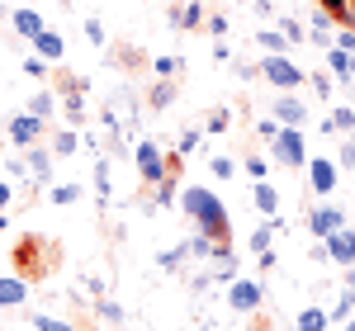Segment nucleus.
<instances>
[{"instance_id": "obj_2", "label": "nucleus", "mask_w": 355, "mask_h": 331, "mask_svg": "<svg viewBox=\"0 0 355 331\" xmlns=\"http://www.w3.org/2000/svg\"><path fill=\"white\" fill-rule=\"evenodd\" d=\"M62 265V251H57V242H48V237H38V232H24L19 242H15V270L33 284V279H48Z\"/></svg>"}, {"instance_id": "obj_7", "label": "nucleus", "mask_w": 355, "mask_h": 331, "mask_svg": "<svg viewBox=\"0 0 355 331\" xmlns=\"http://www.w3.org/2000/svg\"><path fill=\"white\" fill-rule=\"evenodd\" d=\"M346 227V208L341 204H318L313 213H308V232L318 237V242H327L331 232H341Z\"/></svg>"}, {"instance_id": "obj_37", "label": "nucleus", "mask_w": 355, "mask_h": 331, "mask_svg": "<svg viewBox=\"0 0 355 331\" xmlns=\"http://www.w3.org/2000/svg\"><path fill=\"white\" fill-rule=\"evenodd\" d=\"M199 142H204V138H199V128H185V133H180V142H175V156H190Z\"/></svg>"}, {"instance_id": "obj_10", "label": "nucleus", "mask_w": 355, "mask_h": 331, "mask_svg": "<svg viewBox=\"0 0 355 331\" xmlns=\"http://www.w3.org/2000/svg\"><path fill=\"white\" fill-rule=\"evenodd\" d=\"M322 247H327V260H331V265H341V270H346V265H355V227L346 222L341 232H331Z\"/></svg>"}, {"instance_id": "obj_48", "label": "nucleus", "mask_w": 355, "mask_h": 331, "mask_svg": "<svg viewBox=\"0 0 355 331\" xmlns=\"http://www.w3.org/2000/svg\"><path fill=\"white\" fill-rule=\"evenodd\" d=\"M336 166H341V170H355V142H341V152H336Z\"/></svg>"}, {"instance_id": "obj_15", "label": "nucleus", "mask_w": 355, "mask_h": 331, "mask_svg": "<svg viewBox=\"0 0 355 331\" xmlns=\"http://www.w3.org/2000/svg\"><path fill=\"white\" fill-rule=\"evenodd\" d=\"M105 57H110V66H114V71H142V66H152V62L137 53L133 43H119V48H110Z\"/></svg>"}, {"instance_id": "obj_46", "label": "nucleus", "mask_w": 355, "mask_h": 331, "mask_svg": "<svg viewBox=\"0 0 355 331\" xmlns=\"http://www.w3.org/2000/svg\"><path fill=\"white\" fill-rule=\"evenodd\" d=\"M95 312H100L105 322H123V307H119V303H110V298H100V307H95Z\"/></svg>"}, {"instance_id": "obj_12", "label": "nucleus", "mask_w": 355, "mask_h": 331, "mask_svg": "<svg viewBox=\"0 0 355 331\" xmlns=\"http://www.w3.org/2000/svg\"><path fill=\"white\" fill-rule=\"evenodd\" d=\"M171 24H175V28H190V33H199V28L209 24V10H204L199 0H190V5H171Z\"/></svg>"}, {"instance_id": "obj_25", "label": "nucleus", "mask_w": 355, "mask_h": 331, "mask_svg": "<svg viewBox=\"0 0 355 331\" xmlns=\"http://www.w3.org/2000/svg\"><path fill=\"white\" fill-rule=\"evenodd\" d=\"M180 62H185V57H175V53H166V57H152V76H157V81H175V71H180Z\"/></svg>"}, {"instance_id": "obj_6", "label": "nucleus", "mask_w": 355, "mask_h": 331, "mask_svg": "<svg viewBox=\"0 0 355 331\" xmlns=\"http://www.w3.org/2000/svg\"><path fill=\"white\" fill-rule=\"evenodd\" d=\"M261 303H266V289H261L256 279L237 275L227 284V307H232V312H261Z\"/></svg>"}, {"instance_id": "obj_1", "label": "nucleus", "mask_w": 355, "mask_h": 331, "mask_svg": "<svg viewBox=\"0 0 355 331\" xmlns=\"http://www.w3.org/2000/svg\"><path fill=\"white\" fill-rule=\"evenodd\" d=\"M180 213L194 222V232H209L214 242H227V237H232L227 204H223L214 190H204V185H185V190H180Z\"/></svg>"}, {"instance_id": "obj_18", "label": "nucleus", "mask_w": 355, "mask_h": 331, "mask_svg": "<svg viewBox=\"0 0 355 331\" xmlns=\"http://www.w3.org/2000/svg\"><path fill=\"white\" fill-rule=\"evenodd\" d=\"M327 71L336 76V81H355V57L351 53H341V48H327Z\"/></svg>"}, {"instance_id": "obj_33", "label": "nucleus", "mask_w": 355, "mask_h": 331, "mask_svg": "<svg viewBox=\"0 0 355 331\" xmlns=\"http://www.w3.org/2000/svg\"><path fill=\"white\" fill-rule=\"evenodd\" d=\"M28 327L33 331H81V327H71V322H62V317H48V312H38Z\"/></svg>"}, {"instance_id": "obj_14", "label": "nucleus", "mask_w": 355, "mask_h": 331, "mask_svg": "<svg viewBox=\"0 0 355 331\" xmlns=\"http://www.w3.org/2000/svg\"><path fill=\"white\" fill-rule=\"evenodd\" d=\"M53 147H43V142H33V147H24V161H28V175L33 180H48L53 175Z\"/></svg>"}, {"instance_id": "obj_53", "label": "nucleus", "mask_w": 355, "mask_h": 331, "mask_svg": "<svg viewBox=\"0 0 355 331\" xmlns=\"http://www.w3.org/2000/svg\"><path fill=\"white\" fill-rule=\"evenodd\" d=\"M346 289H355V265H346Z\"/></svg>"}, {"instance_id": "obj_5", "label": "nucleus", "mask_w": 355, "mask_h": 331, "mask_svg": "<svg viewBox=\"0 0 355 331\" xmlns=\"http://www.w3.org/2000/svg\"><path fill=\"white\" fill-rule=\"evenodd\" d=\"M133 161H137V175H142V185H147V190H152V185H162L166 175H171V161H166V152L152 138H137Z\"/></svg>"}, {"instance_id": "obj_11", "label": "nucleus", "mask_w": 355, "mask_h": 331, "mask_svg": "<svg viewBox=\"0 0 355 331\" xmlns=\"http://www.w3.org/2000/svg\"><path fill=\"white\" fill-rule=\"evenodd\" d=\"M336 180H341V166L327 161V156H313V166H308V185H313V194L327 199V194L336 190Z\"/></svg>"}, {"instance_id": "obj_52", "label": "nucleus", "mask_w": 355, "mask_h": 331, "mask_svg": "<svg viewBox=\"0 0 355 331\" xmlns=\"http://www.w3.org/2000/svg\"><path fill=\"white\" fill-rule=\"evenodd\" d=\"M10 204V180H0V208Z\"/></svg>"}, {"instance_id": "obj_27", "label": "nucleus", "mask_w": 355, "mask_h": 331, "mask_svg": "<svg viewBox=\"0 0 355 331\" xmlns=\"http://www.w3.org/2000/svg\"><path fill=\"white\" fill-rule=\"evenodd\" d=\"M256 43H261L266 53H284V48H289V33H284V28H261Z\"/></svg>"}, {"instance_id": "obj_26", "label": "nucleus", "mask_w": 355, "mask_h": 331, "mask_svg": "<svg viewBox=\"0 0 355 331\" xmlns=\"http://www.w3.org/2000/svg\"><path fill=\"white\" fill-rule=\"evenodd\" d=\"M327 312H318V307H303L299 312V322H294V331H327Z\"/></svg>"}, {"instance_id": "obj_29", "label": "nucleus", "mask_w": 355, "mask_h": 331, "mask_svg": "<svg viewBox=\"0 0 355 331\" xmlns=\"http://www.w3.org/2000/svg\"><path fill=\"white\" fill-rule=\"evenodd\" d=\"M275 232H279V218H270V222H261L256 232H251V251H270V242H275Z\"/></svg>"}, {"instance_id": "obj_58", "label": "nucleus", "mask_w": 355, "mask_h": 331, "mask_svg": "<svg viewBox=\"0 0 355 331\" xmlns=\"http://www.w3.org/2000/svg\"><path fill=\"white\" fill-rule=\"evenodd\" d=\"M0 19H5V5H0Z\"/></svg>"}, {"instance_id": "obj_9", "label": "nucleus", "mask_w": 355, "mask_h": 331, "mask_svg": "<svg viewBox=\"0 0 355 331\" xmlns=\"http://www.w3.org/2000/svg\"><path fill=\"white\" fill-rule=\"evenodd\" d=\"M308 118H313V109H308V100H299L294 90H284V95L275 100V123H279V128H303Z\"/></svg>"}, {"instance_id": "obj_50", "label": "nucleus", "mask_w": 355, "mask_h": 331, "mask_svg": "<svg viewBox=\"0 0 355 331\" xmlns=\"http://www.w3.org/2000/svg\"><path fill=\"white\" fill-rule=\"evenodd\" d=\"M279 28L289 33V43H303V38H308V33H303V24H299V19H279Z\"/></svg>"}, {"instance_id": "obj_44", "label": "nucleus", "mask_w": 355, "mask_h": 331, "mask_svg": "<svg viewBox=\"0 0 355 331\" xmlns=\"http://www.w3.org/2000/svg\"><path fill=\"white\" fill-rule=\"evenodd\" d=\"M227 123H232V114H227V109H214L204 128H209V133H227Z\"/></svg>"}, {"instance_id": "obj_55", "label": "nucleus", "mask_w": 355, "mask_h": 331, "mask_svg": "<svg viewBox=\"0 0 355 331\" xmlns=\"http://www.w3.org/2000/svg\"><path fill=\"white\" fill-rule=\"evenodd\" d=\"M341 331H355V317H346V327H341Z\"/></svg>"}, {"instance_id": "obj_19", "label": "nucleus", "mask_w": 355, "mask_h": 331, "mask_svg": "<svg viewBox=\"0 0 355 331\" xmlns=\"http://www.w3.org/2000/svg\"><path fill=\"white\" fill-rule=\"evenodd\" d=\"M33 48H38V57H48V62H62L67 57V43H62V33H53V28H43L33 38Z\"/></svg>"}, {"instance_id": "obj_4", "label": "nucleus", "mask_w": 355, "mask_h": 331, "mask_svg": "<svg viewBox=\"0 0 355 331\" xmlns=\"http://www.w3.org/2000/svg\"><path fill=\"white\" fill-rule=\"evenodd\" d=\"M270 156H275V166L303 170L308 166V138H303V128H279L270 142Z\"/></svg>"}, {"instance_id": "obj_28", "label": "nucleus", "mask_w": 355, "mask_h": 331, "mask_svg": "<svg viewBox=\"0 0 355 331\" xmlns=\"http://www.w3.org/2000/svg\"><path fill=\"white\" fill-rule=\"evenodd\" d=\"M53 109H57V95H53V90H38V95L28 100V114H33V118H53Z\"/></svg>"}, {"instance_id": "obj_41", "label": "nucleus", "mask_w": 355, "mask_h": 331, "mask_svg": "<svg viewBox=\"0 0 355 331\" xmlns=\"http://www.w3.org/2000/svg\"><path fill=\"white\" fill-rule=\"evenodd\" d=\"M331 90H336V85H331L327 71H313V95H318V100H331Z\"/></svg>"}, {"instance_id": "obj_43", "label": "nucleus", "mask_w": 355, "mask_h": 331, "mask_svg": "<svg viewBox=\"0 0 355 331\" xmlns=\"http://www.w3.org/2000/svg\"><path fill=\"white\" fill-rule=\"evenodd\" d=\"M185 256H190V247H175V251H166V256H162V270H180V265H185Z\"/></svg>"}, {"instance_id": "obj_35", "label": "nucleus", "mask_w": 355, "mask_h": 331, "mask_svg": "<svg viewBox=\"0 0 355 331\" xmlns=\"http://www.w3.org/2000/svg\"><path fill=\"white\" fill-rule=\"evenodd\" d=\"M48 199L67 208V204H76V199H81V185H53V194H48Z\"/></svg>"}, {"instance_id": "obj_39", "label": "nucleus", "mask_w": 355, "mask_h": 331, "mask_svg": "<svg viewBox=\"0 0 355 331\" xmlns=\"http://www.w3.org/2000/svg\"><path fill=\"white\" fill-rule=\"evenodd\" d=\"M57 85H62V100H67V95H81V90H85V81H81V76H71V71H62V76H57Z\"/></svg>"}, {"instance_id": "obj_20", "label": "nucleus", "mask_w": 355, "mask_h": 331, "mask_svg": "<svg viewBox=\"0 0 355 331\" xmlns=\"http://www.w3.org/2000/svg\"><path fill=\"white\" fill-rule=\"evenodd\" d=\"M209 275H214V279H227V284L237 279V251L227 247V242L218 247V256H214V270H209Z\"/></svg>"}, {"instance_id": "obj_51", "label": "nucleus", "mask_w": 355, "mask_h": 331, "mask_svg": "<svg viewBox=\"0 0 355 331\" xmlns=\"http://www.w3.org/2000/svg\"><path fill=\"white\" fill-rule=\"evenodd\" d=\"M256 133H261V142H275V133H279V123H275V118H261V123H256Z\"/></svg>"}, {"instance_id": "obj_49", "label": "nucleus", "mask_w": 355, "mask_h": 331, "mask_svg": "<svg viewBox=\"0 0 355 331\" xmlns=\"http://www.w3.org/2000/svg\"><path fill=\"white\" fill-rule=\"evenodd\" d=\"M204 28H209V33L223 43V38H227V15H209V24H204Z\"/></svg>"}, {"instance_id": "obj_57", "label": "nucleus", "mask_w": 355, "mask_h": 331, "mask_svg": "<svg viewBox=\"0 0 355 331\" xmlns=\"http://www.w3.org/2000/svg\"><path fill=\"white\" fill-rule=\"evenodd\" d=\"M351 100H355V81H351Z\"/></svg>"}, {"instance_id": "obj_42", "label": "nucleus", "mask_w": 355, "mask_h": 331, "mask_svg": "<svg viewBox=\"0 0 355 331\" xmlns=\"http://www.w3.org/2000/svg\"><path fill=\"white\" fill-rule=\"evenodd\" d=\"M48 66H53L48 57H28V62H24V71L33 76V81H48Z\"/></svg>"}, {"instance_id": "obj_45", "label": "nucleus", "mask_w": 355, "mask_h": 331, "mask_svg": "<svg viewBox=\"0 0 355 331\" xmlns=\"http://www.w3.org/2000/svg\"><path fill=\"white\" fill-rule=\"evenodd\" d=\"M242 170H246V175H256V180H266L270 161H266V156H246V161H242Z\"/></svg>"}, {"instance_id": "obj_40", "label": "nucleus", "mask_w": 355, "mask_h": 331, "mask_svg": "<svg viewBox=\"0 0 355 331\" xmlns=\"http://www.w3.org/2000/svg\"><path fill=\"white\" fill-rule=\"evenodd\" d=\"M62 109H67V118H71V128H76V123H85V105H81V95H67V105H62Z\"/></svg>"}, {"instance_id": "obj_22", "label": "nucleus", "mask_w": 355, "mask_h": 331, "mask_svg": "<svg viewBox=\"0 0 355 331\" xmlns=\"http://www.w3.org/2000/svg\"><path fill=\"white\" fill-rule=\"evenodd\" d=\"M318 5H322V15H331L336 24L355 28V5H351V0H318Z\"/></svg>"}, {"instance_id": "obj_30", "label": "nucleus", "mask_w": 355, "mask_h": 331, "mask_svg": "<svg viewBox=\"0 0 355 331\" xmlns=\"http://www.w3.org/2000/svg\"><path fill=\"white\" fill-rule=\"evenodd\" d=\"M76 147H81V133H76V128H62V133L53 138V152H57V156H71Z\"/></svg>"}, {"instance_id": "obj_23", "label": "nucleus", "mask_w": 355, "mask_h": 331, "mask_svg": "<svg viewBox=\"0 0 355 331\" xmlns=\"http://www.w3.org/2000/svg\"><path fill=\"white\" fill-rule=\"evenodd\" d=\"M185 247H190V256H194V260H214V256H218V247H223V242H214L209 232H194V237H190V242H185Z\"/></svg>"}, {"instance_id": "obj_8", "label": "nucleus", "mask_w": 355, "mask_h": 331, "mask_svg": "<svg viewBox=\"0 0 355 331\" xmlns=\"http://www.w3.org/2000/svg\"><path fill=\"white\" fill-rule=\"evenodd\" d=\"M48 138V118H33V114H10V142L15 147H33V142Z\"/></svg>"}, {"instance_id": "obj_16", "label": "nucleus", "mask_w": 355, "mask_h": 331, "mask_svg": "<svg viewBox=\"0 0 355 331\" xmlns=\"http://www.w3.org/2000/svg\"><path fill=\"white\" fill-rule=\"evenodd\" d=\"M28 303V279L24 275H5L0 279V307H19Z\"/></svg>"}, {"instance_id": "obj_3", "label": "nucleus", "mask_w": 355, "mask_h": 331, "mask_svg": "<svg viewBox=\"0 0 355 331\" xmlns=\"http://www.w3.org/2000/svg\"><path fill=\"white\" fill-rule=\"evenodd\" d=\"M261 81H270L275 90H303L308 76H303V66H294L284 53H266L261 57Z\"/></svg>"}, {"instance_id": "obj_17", "label": "nucleus", "mask_w": 355, "mask_h": 331, "mask_svg": "<svg viewBox=\"0 0 355 331\" xmlns=\"http://www.w3.org/2000/svg\"><path fill=\"white\" fill-rule=\"evenodd\" d=\"M251 204H256V213L275 218V213H279V190H275L270 180H256V190H251Z\"/></svg>"}, {"instance_id": "obj_54", "label": "nucleus", "mask_w": 355, "mask_h": 331, "mask_svg": "<svg viewBox=\"0 0 355 331\" xmlns=\"http://www.w3.org/2000/svg\"><path fill=\"white\" fill-rule=\"evenodd\" d=\"M256 5H261V10H266V15H270L275 5H279V0H256Z\"/></svg>"}, {"instance_id": "obj_21", "label": "nucleus", "mask_w": 355, "mask_h": 331, "mask_svg": "<svg viewBox=\"0 0 355 331\" xmlns=\"http://www.w3.org/2000/svg\"><path fill=\"white\" fill-rule=\"evenodd\" d=\"M147 105H152L157 114H166L171 105H175V81H157L152 90H147Z\"/></svg>"}, {"instance_id": "obj_38", "label": "nucleus", "mask_w": 355, "mask_h": 331, "mask_svg": "<svg viewBox=\"0 0 355 331\" xmlns=\"http://www.w3.org/2000/svg\"><path fill=\"white\" fill-rule=\"evenodd\" d=\"M85 38H90L95 48H110V33H105V24H100V19H85Z\"/></svg>"}, {"instance_id": "obj_31", "label": "nucleus", "mask_w": 355, "mask_h": 331, "mask_svg": "<svg viewBox=\"0 0 355 331\" xmlns=\"http://www.w3.org/2000/svg\"><path fill=\"white\" fill-rule=\"evenodd\" d=\"M331 322H346V317H355V289H341V298H336V307L327 312Z\"/></svg>"}, {"instance_id": "obj_13", "label": "nucleus", "mask_w": 355, "mask_h": 331, "mask_svg": "<svg viewBox=\"0 0 355 331\" xmlns=\"http://www.w3.org/2000/svg\"><path fill=\"white\" fill-rule=\"evenodd\" d=\"M10 24H15V33H19V38H28V43H33V38L48 28V24H43V15H38L33 5H19V10H10Z\"/></svg>"}, {"instance_id": "obj_36", "label": "nucleus", "mask_w": 355, "mask_h": 331, "mask_svg": "<svg viewBox=\"0 0 355 331\" xmlns=\"http://www.w3.org/2000/svg\"><path fill=\"white\" fill-rule=\"evenodd\" d=\"M209 170H214L218 180H237V161H232V156H214V161H209Z\"/></svg>"}, {"instance_id": "obj_47", "label": "nucleus", "mask_w": 355, "mask_h": 331, "mask_svg": "<svg viewBox=\"0 0 355 331\" xmlns=\"http://www.w3.org/2000/svg\"><path fill=\"white\" fill-rule=\"evenodd\" d=\"M336 48H341V53H351V57H355V28H346V24L336 28Z\"/></svg>"}, {"instance_id": "obj_32", "label": "nucleus", "mask_w": 355, "mask_h": 331, "mask_svg": "<svg viewBox=\"0 0 355 331\" xmlns=\"http://www.w3.org/2000/svg\"><path fill=\"white\" fill-rule=\"evenodd\" d=\"M327 118L336 123V133H355V109H351V105H336Z\"/></svg>"}, {"instance_id": "obj_34", "label": "nucleus", "mask_w": 355, "mask_h": 331, "mask_svg": "<svg viewBox=\"0 0 355 331\" xmlns=\"http://www.w3.org/2000/svg\"><path fill=\"white\" fill-rule=\"evenodd\" d=\"M95 194H100V199H110V194H114V180H110V161H100V166H95Z\"/></svg>"}, {"instance_id": "obj_56", "label": "nucleus", "mask_w": 355, "mask_h": 331, "mask_svg": "<svg viewBox=\"0 0 355 331\" xmlns=\"http://www.w3.org/2000/svg\"><path fill=\"white\" fill-rule=\"evenodd\" d=\"M5 227H10V218H5V213H0V232H5Z\"/></svg>"}, {"instance_id": "obj_24", "label": "nucleus", "mask_w": 355, "mask_h": 331, "mask_svg": "<svg viewBox=\"0 0 355 331\" xmlns=\"http://www.w3.org/2000/svg\"><path fill=\"white\" fill-rule=\"evenodd\" d=\"M152 204H157V208H171V204H180V190H175V175H166L162 185H152Z\"/></svg>"}]
</instances>
